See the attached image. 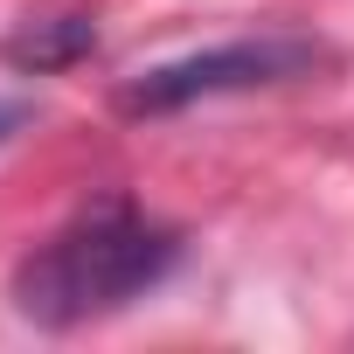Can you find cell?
Here are the masks:
<instances>
[{
  "label": "cell",
  "mask_w": 354,
  "mask_h": 354,
  "mask_svg": "<svg viewBox=\"0 0 354 354\" xmlns=\"http://www.w3.org/2000/svg\"><path fill=\"white\" fill-rule=\"evenodd\" d=\"M181 264V230H167L125 195H104L77 209L63 230H49L8 278V299L28 326L70 333L104 313H125Z\"/></svg>",
  "instance_id": "1"
},
{
  "label": "cell",
  "mask_w": 354,
  "mask_h": 354,
  "mask_svg": "<svg viewBox=\"0 0 354 354\" xmlns=\"http://www.w3.org/2000/svg\"><path fill=\"white\" fill-rule=\"evenodd\" d=\"M319 63H326V49L306 42V35H243V42H216V49H195V56H174V63L139 70L118 91V104L132 118H167V111H188L202 97H243V91L299 84Z\"/></svg>",
  "instance_id": "2"
},
{
  "label": "cell",
  "mask_w": 354,
  "mask_h": 354,
  "mask_svg": "<svg viewBox=\"0 0 354 354\" xmlns=\"http://www.w3.org/2000/svg\"><path fill=\"white\" fill-rule=\"evenodd\" d=\"M91 42H97V28H91L84 15H49V21H28V28L8 42V63H21V70H63V63H77Z\"/></svg>",
  "instance_id": "3"
},
{
  "label": "cell",
  "mask_w": 354,
  "mask_h": 354,
  "mask_svg": "<svg viewBox=\"0 0 354 354\" xmlns=\"http://www.w3.org/2000/svg\"><path fill=\"white\" fill-rule=\"evenodd\" d=\"M21 125H28V104H0V146H8Z\"/></svg>",
  "instance_id": "4"
}]
</instances>
